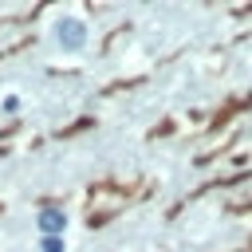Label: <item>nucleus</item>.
I'll return each mask as SVG.
<instances>
[{"instance_id":"f03ea898","label":"nucleus","mask_w":252,"mask_h":252,"mask_svg":"<svg viewBox=\"0 0 252 252\" xmlns=\"http://www.w3.org/2000/svg\"><path fill=\"white\" fill-rule=\"evenodd\" d=\"M63 228H67V217H63L59 209H43V213H39V232H43V236H59Z\"/></svg>"},{"instance_id":"7ed1b4c3","label":"nucleus","mask_w":252,"mask_h":252,"mask_svg":"<svg viewBox=\"0 0 252 252\" xmlns=\"http://www.w3.org/2000/svg\"><path fill=\"white\" fill-rule=\"evenodd\" d=\"M39 248H43V252H63V240H59V236H43Z\"/></svg>"},{"instance_id":"f257e3e1","label":"nucleus","mask_w":252,"mask_h":252,"mask_svg":"<svg viewBox=\"0 0 252 252\" xmlns=\"http://www.w3.org/2000/svg\"><path fill=\"white\" fill-rule=\"evenodd\" d=\"M55 43H59L63 51H79V47L87 43V24H83V20H71V16L59 20V24H55Z\"/></svg>"}]
</instances>
